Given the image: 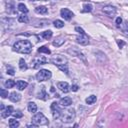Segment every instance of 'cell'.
Returning <instances> with one entry per match:
<instances>
[{
  "mask_svg": "<svg viewBox=\"0 0 128 128\" xmlns=\"http://www.w3.org/2000/svg\"><path fill=\"white\" fill-rule=\"evenodd\" d=\"M32 47H33V45L29 40H19L14 43L13 50L18 53L29 54L32 51Z\"/></svg>",
  "mask_w": 128,
  "mask_h": 128,
  "instance_id": "1",
  "label": "cell"
},
{
  "mask_svg": "<svg viewBox=\"0 0 128 128\" xmlns=\"http://www.w3.org/2000/svg\"><path fill=\"white\" fill-rule=\"evenodd\" d=\"M50 62L54 65H56L62 72H65V74L68 75V61H67V58L64 57L63 55H60V54H57L55 56H53L51 59H50Z\"/></svg>",
  "mask_w": 128,
  "mask_h": 128,
  "instance_id": "2",
  "label": "cell"
},
{
  "mask_svg": "<svg viewBox=\"0 0 128 128\" xmlns=\"http://www.w3.org/2000/svg\"><path fill=\"white\" fill-rule=\"evenodd\" d=\"M75 116H76L75 109L74 108H69V109H66V110L62 111V115H61L60 119L63 123H71L75 119Z\"/></svg>",
  "mask_w": 128,
  "mask_h": 128,
  "instance_id": "3",
  "label": "cell"
},
{
  "mask_svg": "<svg viewBox=\"0 0 128 128\" xmlns=\"http://www.w3.org/2000/svg\"><path fill=\"white\" fill-rule=\"evenodd\" d=\"M32 122L35 123V124H37L38 126H40V125H47V124L49 123L48 119H47V118L44 116V114L41 113V112L36 113V114L32 117Z\"/></svg>",
  "mask_w": 128,
  "mask_h": 128,
  "instance_id": "4",
  "label": "cell"
},
{
  "mask_svg": "<svg viewBox=\"0 0 128 128\" xmlns=\"http://www.w3.org/2000/svg\"><path fill=\"white\" fill-rule=\"evenodd\" d=\"M51 76H52L51 71H49V70H47V69H41V70L36 74V79H37V81L42 82V81H46V80L50 79Z\"/></svg>",
  "mask_w": 128,
  "mask_h": 128,
  "instance_id": "5",
  "label": "cell"
},
{
  "mask_svg": "<svg viewBox=\"0 0 128 128\" xmlns=\"http://www.w3.org/2000/svg\"><path fill=\"white\" fill-rule=\"evenodd\" d=\"M51 111H52V116H53V118H54L55 120L61 118L62 109L58 106V103H57V102H53V103L51 104Z\"/></svg>",
  "mask_w": 128,
  "mask_h": 128,
  "instance_id": "6",
  "label": "cell"
},
{
  "mask_svg": "<svg viewBox=\"0 0 128 128\" xmlns=\"http://www.w3.org/2000/svg\"><path fill=\"white\" fill-rule=\"evenodd\" d=\"M46 62H48V59H47L46 57H44V56H38V57H36V58H34V59L32 60V62H31V67H32L33 69H37L40 65L45 64Z\"/></svg>",
  "mask_w": 128,
  "mask_h": 128,
  "instance_id": "7",
  "label": "cell"
},
{
  "mask_svg": "<svg viewBox=\"0 0 128 128\" xmlns=\"http://www.w3.org/2000/svg\"><path fill=\"white\" fill-rule=\"evenodd\" d=\"M102 11L106 15H108L109 17H114L116 15V13H117V9L114 6H112V5H106V6H104L102 8Z\"/></svg>",
  "mask_w": 128,
  "mask_h": 128,
  "instance_id": "8",
  "label": "cell"
},
{
  "mask_svg": "<svg viewBox=\"0 0 128 128\" xmlns=\"http://www.w3.org/2000/svg\"><path fill=\"white\" fill-rule=\"evenodd\" d=\"M60 15H61V17H62L64 20L69 21V20H71V18L74 16V13H73L71 10L67 9V8H62V9L60 10Z\"/></svg>",
  "mask_w": 128,
  "mask_h": 128,
  "instance_id": "9",
  "label": "cell"
},
{
  "mask_svg": "<svg viewBox=\"0 0 128 128\" xmlns=\"http://www.w3.org/2000/svg\"><path fill=\"white\" fill-rule=\"evenodd\" d=\"M76 41H77V43H79L80 45H83V46H86V45L89 44V38H88L86 33L79 34L76 37Z\"/></svg>",
  "mask_w": 128,
  "mask_h": 128,
  "instance_id": "10",
  "label": "cell"
},
{
  "mask_svg": "<svg viewBox=\"0 0 128 128\" xmlns=\"http://www.w3.org/2000/svg\"><path fill=\"white\" fill-rule=\"evenodd\" d=\"M57 87L59 88V90H61L63 93H68L71 90V87L69 86V84L67 82L64 81H60L57 83Z\"/></svg>",
  "mask_w": 128,
  "mask_h": 128,
  "instance_id": "11",
  "label": "cell"
},
{
  "mask_svg": "<svg viewBox=\"0 0 128 128\" xmlns=\"http://www.w3.org/2000/svg\"><path fill=\"white\" fill-rule=\"evenodd\" d=\"M13 112H14L13 106H7L4 108V110L1 111V116H2V118H7L9 115L13 114Z\"/></svg>",
  "mask_w": 128,
  "mask_h": 128,
  "instance_id": "12",
  "label": "cell"
},
{
  "mask_svg": "<svg viewBox=\"0 0 128 128\" xmlns=\"http://www.w3.org/2000/svg\"><path fill=\"white\" fill-rule=\"evenodd\" d=\"M59 104L63 107H68L72 104V99L70 97H64V98H61L60 101H59Z\"/></svg>",
  "mask_w": 128,
  "mask_h": 128,
  "instance_id": "13",
  "label": "cell"
},
{
  "mask_svg": "<svg viewBox=\"0 0 128 128\" xmlns=\"http://www.w3.org/2000/svg\"><path fill=\"white\" fill-rule=\"evenodd\" d=\"M37 98L38 99H41V100H47L48 99V94L45 90V87H42L41 91L37 94Z\"/></svg>",
  "mask_w": 128,
  "mask_h": 128,
  "instance_id": "14",
  "label": "cell"
},
{
  "mask_svg": "<svg viewBox=\"0 0 128 128\" xmlns=\"http://www.w3.org/2000/svg\"><path fill=\"white\" fill-rule=\"evenodd\" d=\"M9 99H10V101H12V102H18V101H20V99H21V95H20L19 93H17V92H12V93L9 95Z\"/></svg>",
  "mask_w": 128,
  "mask_h": 128,
  "instance_id": "15",
  "label": "cell"
},
{
  "mask_svg": "<svg viewBox=\"0 0 128 128\" xmlns=\"http://www.w3.org/2000/svg\"><path fill=\"white\" fill-rule=\"evenodd\" d=\"M28 86V83L26 81H22V80H18L16 82V87L18 90H24L26 87Z\"/></svg>",
  "mask_w": 128,
  "mask_h": 128,
  "instance_id": "16",
  "label": "cell"
},
{
  "mask_svg": "<svg viewBox=\"0 0 128 128\" xmlns=\"http://www.w3.org/2000/svg\"><path fill=\"white\" fill-rule=\"evenodd\" d=\"M27 108H28V111L31 113H36L37 111V105L34 102H29L27 105Z\"/></svg>",
  "mask_w": 128,
  "mask_h": 128,
  "instance_id": "17",
  "label": "cell"
},
{
  "mask_svg": "<svg viewBox=\"0 0 128 128\" xmlns=\"http://www.w3.org/2000/svg\"><path fill=\"white\" fill-rule=\"evenodd\" d=\"M17 119V118H16ZM15 119V117L14 118H11V119H9V127L10 128H17V127H19V122L17 121Z\"/></svg>",
  "mask_w": 128,
  "mask_h": 128,
  "instance_id": "18",
  "label": "cell"
},
{
  "mask_svg": "<svg viewBox=\"0 0 128 128\" xmlns=\"http://www.w3.org/2000/svg\"><path fill=\"white\" fill-rule=\"evenodd\" d=\"M117 27H119V28L122 30V32H123V34H124V35L128 36V22H124V24H123V25H122V24H120V25H118Z\"/></svg>",
  "mask_w": 128,
  "mask_h": 128,
  "instance_id": "19",
  "label": "cell"
},
{
  "mask_svg": "<svg viewBox=\"0 0 128 128\" xmlns=\"http://www.w3.org/2000/svg\"><path fill=\"white\" fill-rule=\"evenodd\" d=\"M35 12L38 14H46L48 12V9L45 6H38L35 8Z\"/></svg>",
  "mask_w": 128,
  "mask_h": 128,
  "instance_id": "20",
  "label": "cell"
},
{
  "mask_svg": "<svg viewBox=\"0 0 128 128\" xmlns=\"http://www.w3.org/2000/svg\"><path fill=\"white\" fill-rule=\"evenodd\" d=\"M64 42H65V39H64L63 37H58V38H56V39L53 41V45L56 46V47H59V46H61L62 44H64Z\"/></svg>",
  "mask_w": 128,
  "mask_h": 128,
  "instance_id": "21",
  "label": "cell"
},
{
  "mask_svg": "<svg viewBox=\"0 0 128 128\" xmlns=\"http://www.w3.org/2000/svg\"><path fill=\"white\" fill-rule=\"evenodd\" d=\"M96 100H97V97H96L95 95H90V96H88V97L85 99V102H86V104L91 105V104H93L94 102H96Z\"/></svg>",
  "mask_w": 128,
  "mask_h": 128,
  "instance_id": "22",
  "label": "cell"
},
{
  "mask_svg": "<svg viewBox=\"0 0 128 128\" xmlns=\"http://www.w3.org/2000/svg\"><path fill=\"white\" fill-rule=\"evenodd\" d=\"M18 21L21 22V23H28L29 22V18L25 13H23V14L18 16Z\"/></svg>",
  "mask_w": 128,
  "mask_h": 128,
  "instance_id": "23",
  "label": "cell"
},
{
  "mask_svg": "<svg viewBox=\"0 0 128 128\" xmlns=\"http://www.w3.org/2000/svg\"><path fill=\"white\" fill-rule=\"evenodd\" d=\"M52 34L53 33H52L51 30H47V31H44V32L41 33V37L44 38V39H46V40H48V39H50L52 37Z\"/></svg>",
  "mask_w": 128,
  "mask_h": 128,
  "instance_id": "24",
  "label": "cell"
},
{
  "mask_svg": "<svg viewBox=\"0 0 128 128\" xmlns=\"http://www.w3.org/2000/svg\"><path fill=\"white\" fill-rule=\"evenodd\" d=\"M16 85V82L14 81V80H12V79H8L7 81H5V83H4V86H5V88H12V87H14Z\"/></svg>",
  "mask_w": 128,
  "mask_h": 128,
  "instance_id": "25",
  "label": "cell"
},
{
  "mask_svg": "<svg viewBox=\"0 0 128 128\" xmlns=\"http://www.w3.org/2000/svg\"><path fill=\"white\" fill-rule=\"evenodd\" d=\"M19 68H20V70H27V68H28L27 64H26V62L23 58H21L19 60Z\"/></svg>",
  "mask_w": 128,
  "mask_h": 128,
  "instance_id": "26",
  "label": "cell"
},
{
  "mask_svg": "<svg viewBox=\"0 0 128 128\" xmlns=\"http://www.w3.org/2000/svg\"><path fill=\"white\" fill-rule=\"evenodd\" d=\"M17 7H18V10L21 11L22 13H25V14H26V13L28 12V8H27L26 5H24L23 3H19Z\"/></svg>",
  "mask_w": 128,
  "mask_h": 128,
  "instance_id": "27",
  "label": "cell"
},
{
  "mask_svg": "<svg viewBox=\"0 0 128 128\" xmlns=\"http://www.w3.org/2000/svg\"><path fill=\"white\" fill-rule=\"evenodd\" d=\"M38 52L39 53H45V54H51V51L46 47V46H41L40 48H38Z\"/></svg>",
  "mask_w": 128,
  "mask_h": 128,
  "instance_id": "28",
  "label": "cell"
},
{
  "mask_svg": "<svg viewBox=\"0 0 128 128\" xmlns=\"http://www.w3.org/2000/svg\"><path fill=\"white\" fill-rule=\"evenodd\" d=\"M93 9V6L91 4H84L83 5V10L82 12H91Z\"/></svg>",
  "mask_w": 128,
  "mask_h": 128,
  "instance_id": "29",
  "label": "cell"
},
{
  "mask_svg": "<svg viewBox=\"0 0 128 128\" xmlns=\"http://www.w3.org/2000/svg\"><path fill=\"white\" fill-rule=\"evenodd\" d=\"M53 24H54V26L56 28H62V27H64V22L62 20H55L53 22Z\"/></svg>",
  "mask_w": 128,
  "mask_h": 128,
  "instance_id": "30",
  "label": "cell"
},
{
  "mask_svg": "<svg viewBox=\"0 0 128 128\" xmlns=\"http://www.w3.org/2000/svg\"><path fill=\"white\" fill-rule=\"evenodd\" d=\"M12 115H13V117H15V118H21V117H23V113H22L21 111H19V110L14 111Z\"/></svg>",
  "mask_w": 128,
  "mask_h": 128,
  "instance_id": "31",
  "label": "cell"
},
{
  "mask_svg": "<svg viewBox=\"0 0 128 128\" xmlns=\"http://www.w3.org/2000/svg\"><path fill=\"white\" fill-rule=\"evenodd\" d=\"M8 96V91L4 88H1V97L2 98H6Z\"/></svg>",
  "mask_w": 128,
  "mask_h": 128,
  "instance_id": "32",
  "label": "cell"
},
{
  "mask_svg": "<svg viewBox=\"0 0 128 128\" xmlns=\"http://www.w3.org/2000/svg\"><path fill=\"white\" fill-rule=\"evenodd\" d=\"M75 30L79 33V34H83V33H85V31L81 28V27H79V26H77V27H75Z\"/></svg>",
  "mask_w": 128,
  "mask_h": 128,
  "instance_id": "33",
  "label": "cell"
},
{
  "mask_svg": "<svg viewBox=\"0 0 128 128\" xmlns=\"http://www.w3.org/2000/svg\"><path fill=\"white\" fill-rule=\"evenodd\" d=\"M117 44H118V46H119L120 48H123V46L125 45V42L122 41V40H117Z\"/></svg>",
  "mask_w": 128,
  "mask_h": 128,
  "instance_id": "34",
  "label": "cell"
},
{
  "mask_svg": "<svg viewBox=\"0 0 128 128\" xmlns=\"http://www.w3.org/2000/svg\"><path fill=\"white\" fill-rule=\"evenodd\" d=\"M78 89H79L78 85H72V86H71V90H72L73 92H76V91H78Z\"/></svg>",
  "mask_w": 128,
  "mask_h": 128,
  "instance_id": "35",
  "label": "cell"
},
{
  "mask_svg": "<svg viewBox=\"0 0 128 128\" xmlns=\"http://www.w3.org/2000/svg\"><path fill=\"white\" fill-rule=\"evenodd\" d=\"M121 23H122V19H121L120 17H118V18L116 19V24H117V26H118V25H120Z\"/></svg>",
  "mask_w": 128,
  "mask_h": 128,
  "instance_id": "36",
  "label": "cell"
},
{
  "mask_svg": "<svg viewBox=\"0 0 128 128\" xmlns=\"http://www.w3.org/2000/svg\"><path fill=\"white\" fill-rule=\"evenodd\" d=\"M7 73L10 74V75H14V70L13 69H8L7 70Z\"/></svg>",
  "mask_w": 128,
  "mask_h": 128,
  "instance_id": "37",
  "label": "cell"
},
{
  "mask_svg": "<svg viewBox=\"0 0 128 128\" xmlns=\"http://www.w3.org/2000/svg\"><path fill=\"white\" fill-rule=\"evenodd\" d=\"M32 1H39V0H32ZM44 1V0H43Z\"/></svg>",
  "mask_w": 128,
  "mask_h": 128,
  "instance_id": "38",
  "label": "cell"
}]
</instances>
